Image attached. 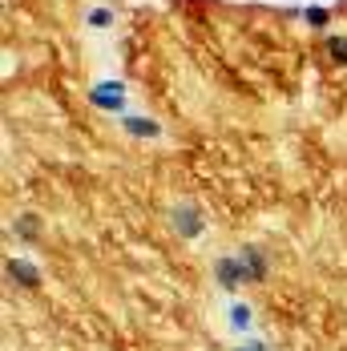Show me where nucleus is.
<instances>
[{"mask_svg": "<svg viewBox=\"0 0 347 351\" xmlns=\"http://www.w3.org/2000/svg\"><path fill=\"white\" fill-rule=\"evenodd\" d=\"M12 239L16 243H25V246H33V243H40V218L36 214H16L12 218Z\"/></svg>", "mask_w": 347, "mask_h": 351, "instance_id": "0eeeda50", "label": "nucleus"}, {"mask_svg": "<svg viewBox=\"0 0 347 351\" xmlns=\"http://www.w3.org/2000/svg\"><path fill=\"white\" fill-rule=\"evenodd\" d=\"M121 130H125L130 138H138V141H158L162 138V121H158V117H145V113H125V117H121Z\"/></svg>", "mask_w": 347, "mask_h": 351, "instance_id": "20e7f679", "label": "nucleus"}, {"mask_svg": "<svg viewBox=\"0 0 347 351\" xmlns=\"http://www.w3.org/2000/svg\"><path fill=\"white\" fill-rule=\"evenodd\" d=\"M291 16H299L307 29L315 33H323V29H331V8L327 4H307V8H291Z\"/></svg>", "mask_w": 347, "mask_h": 351, "instance_id": "6e6552de", "label": "nucleus"}, {"mask_svg": "<svg viewBox=\"0 0 347 351\" xmlns=\"http://www.w3.org/2000/svg\"><path fill=\"white\" fill-rule=\"evenodd\" d=\"M230 327L246 335L250 327H254V311H250V303H230Z\"/></svg>", "mask_w": 347, "mask_h": 351, "instance_id": "9d476101", "label": "nucleus"}, {"mask_svg": "<svg viewBox=\"0 0 347 351\" xmlns=\"http://www.w3.org/2000/svg\"><path fill=\"white\" fill-rule=\"evenodd\" d=\"M214 279H218L222 291H239V287H246V275H243L239 254H218V258H214Z\"/></svg>", "mask_w": 347, "mask_h": 351, "instance_id": "7ed1b4c3", "label": "nucleus"}, {"mask_svg": "<svg viewBox=\"0 0 347 351\" xmlns=\"http://www.w3.org/2000/svg\"><path fill=\"white\" fill-rule=\"evenodd\" d=\"M170 230L178 239H186V243L202 239V234H206V210H202L194 198H178L170 206Z\"/></svg>", "mask_w": 347, "mask_h": 351, "instance_id": "f257e3e1", "label": "nucleus"}, {"mask_svg": "<svg viewBox=\"0 0 347 351\" xmlns=\"http://www.w3.org/2000/svg\"><path fill=\"white\" fill-rule=\"evenodd\" d=\"M4 271H8V279L16 282V287H25V291H36V287H40V267H33V263L21 258V254H12V258L4 263Z\"/></svg>", "mask_w": 347, "mask_h": 351, "instance_id": "423d86ee", "label": "nucleus"}, {"mask_svg": "<svg viewBox=\"0 0 347 351\" xmlns=\"http://www.w3.org/2000/svg\"><path fill=\"white\" fill-rule=\"evenodd\" d=\"M235 254H239V263H243L246 287H250V282H263V279H267L271 263H267V254H263L259 246H243V250H235Z\"/></svg>", "mask_w": 347, "mask_h": 351, "instance_id": "39448f33", "label": "nucleus"}, {"mask_svg": "<svg viewBox=\"0 0 347 351\" xmlns=\"http://www.w3.org/2000/svg\"><path fill=\"white\" fill-rule=\"evenodd\" d=\"M89 106L101 109V113H117V117H125V106H130V93H125V85L121 81H97V85H89Z\"/></svg>", "mask_w": 347, "mask_h": 351, "instance_id": "f03ea898", "label": "nucleus"}, {"mask_svg": "<svg viewBox=\"0 0 347 351\" xmlns=\"http://www.w3.org/2000/svg\"><path fill=\"white\" fill-rule=\"evenodd\" d=\"M235 351H271V348H267L263 339H246V343H239Z\"/></svg>", "mask_w": 347, "mask_h": 351, "instance_id": "f8f14e48", "label": "nucleus"}, {"mask_svg": "<svg viewBox=\"0 0 347 351\" xmlns=\"http://www.w3.org/2000/svg\"><path fill=\"white\" fill-rule=\"evenodd\" d=\"M323 53H327L335 65H347V36L327 33V36H323Z\"/></svg>", "mask_w": 347, "mask_h": 351, "instance_id": "9b49d317", "label": "nucleus"}, {"mask_svg": "<svg viewBox=\"0 0 347 351\" xmlns=\"http://www.w3.org/2000/svg\"><path fill=\"white\" fill-rule=\"evenodd\" d=\"M113 21H117V12H113V8H105V4L85 8V29H97V33H105V29H113Z\"/></svg>", "mask_w": 347, "mask_h": 351, "instance_id": "1a4fd4ad", "label": "nucleus"}]
</instances>
